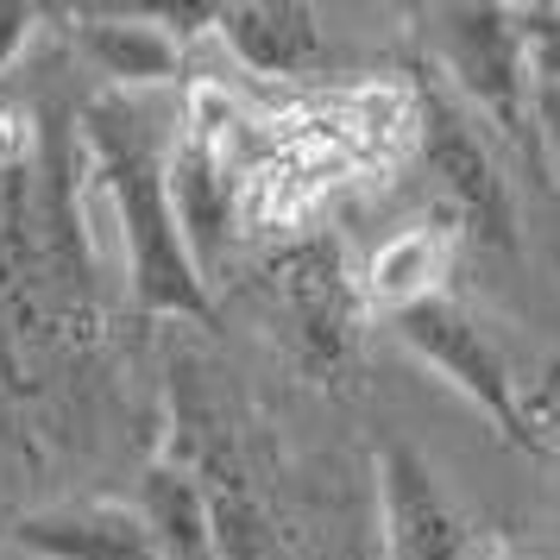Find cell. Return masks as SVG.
<instances>
[{"label":"cell","instance_id":"3","mask_svg":"<svg viewBox=\"0 0 560 560\" xmlns=\"http://www.w3.org/2000/svg\"><path fill=\"white\" fill-rule=\"evenodd\" d=\"M390 334H397L429 372H441V378L454 384L472 409H485L510 441L535 447V429H529V416H523V404H516V384H510L504 353H498V340L472 322V308L466 303H454V296H429V303L390 315Z\"/></svg>","mask_w":560,"mask_h":560},{"label":"cell","instance_id":"12","mask_svg":"<svg viewBox=\"0 0 560 560\" xmlns=\"http://www.w3.org/2000/svg\"><path fill=\"white\" fill-rule=\"evenodd\" d=\"M139 516L152 529L158 555L164 560H214V541H208V498L202 479L189 466H152L145 472V498H139Z\"/></svg>","mask_w":560,"mask_h":560},{"label":"cell","instance_id":"11","mask_svg":"<svg viewBox=\"0 0 560 560\" xmlns=\"http://www.w3.org/2000/svg\"><path fill=\"white\" fill-rule=\"evenodd\" d=\"M77 45L107 82H120V89H132V95L171 89V82L183 77L177 32L145 20V13H82Z\"/></svg>","mask_w":560,"mask_h":560},{"label":"cell","instance_id":"10","mask_svg":"<svg viewBox=\"0 0 560 560\" xmlns=\"http://www.w3.org/2000/svg\"><path fill=\"white\" fill-rule=\"evenodd\" d=\"M214 38L253 77H308L322 63V20L290 0H246L214 13Z\"/></svg>","mask_w":560,"mask_h":560},{"label":"cell","instance_id":"7","mask_svg":"<svg viewBox=\"0 0 560 560\" xmlns=\"http://www.w3.org/2000/svg\"><path fill=\"white\" fill-rule=\"evenodd\" d=\"M189 447H196V479H202V498H208L214 560H296L278 516L246 485V466H240L228 434H208V422H189Z\"/></svg>","mask_w":560,"mask_h":560},{"label":"cell","instance_id":"8","mask_svg":"<svg viewBox=\"0 0 560 560\" xmlns=\"http://www.w3.org/2000/svg\"><path fill=\"white\" fill-rule=\"evenodd\" d=\"M13 541L32 560H164L139 504H107V498H77V504L32 510L13 529Z\"/></svg>","mask_w":560,"mask_h":560},{"label":"cell","instance_id":"9","mask_svg":"<svg viewBox=\"0 0 560 560\" xmlns=\"http://www.w3.org/2000/svg\"><path fill=\"white\" fill-rule=\"evenodd\" d=\"M454 253H459V228L434 221V214L404 221L397 233H384L378 246H372L359 290H365V303L378 308V315H404V308L429 303V296H447Z\"/></svg>","mask_w":560,"mask_h":560},{"label":"cell","instance_id":"16","mask_svg":"<svg viewBox=\"0 0 560 560\" xmlns=\"http://www.w3.org/2000/svg\"><path fill=\"white\" fill-rule=\"evenodd\" d=\"M555 454H560V397H555Z\"/></svg>","mask_w":560,"mask_h":560},{"label":"cell","instance_id":"13","mask_svg":"<svg viewBox=\"0 0 560 560\" xmlns=\"http://www.w3.org/2000/svg\"><path fill=\"white\" fill-rule=\"evenodd\" d=\"M516 32H523V51L541 89L560 82V7H516Z\"/></svg>","mask_w":560,"mask_h":560},{"label":"cell","instance_id":"4","mask_svg":"<svg viewBox=\"0 0 560 560\" xmlns=\"http://www.w3.org/2000/svg\"><path fill=\"white\" fill-rule=\"evenodd\" d=\"M416 145L429 158L459 228L491 240V246H516V202H510L504 164L454 95H416Z\"/></svg>","mask_w":560,"mask_h":560},{"label":"cell","instance_id":"2","mask_svg":"<svg viewBox=\"0 0 560 560\" xmlns=\"http://www.w3.org/2000/svg\"><path fill=\"white\" fill-rule=\"evenodd\" d=\"M441 70L454 77L459 107L498 127L516 152H535V70L516 32V7H441Z\"/></svg>","mask_w":560,"mask_h":560},{"label":"cell","instance_id":"6","mask_svg":"<svg viewBox=\"0 0 560 560\" xmlns=\"http://www.w3.org/2000/svg\"><path fill=\"white\" fill-rule=\"evenodd\" d=\"M164 177H171L177 233H183V246H189V258H196V271H202V283H208V271H221L228 253L246 240L240 202H233V171H228V158L214 152V145H202V139L177 120L171 158H164Z\"/></svg>","mask_w":560,"mask_h":560},{"label":"cell","instance_id":"5","mask_svg":"<svg viewBox=\"0 0 560 560\" xmlns=\"http://www.w3.org/2000/svg\"><path fill=\"white\" fill-rule=\"evenodd\" d=\"M378 516L384 560H472V523L441 485L422 447L397 434L378 441Z\"/></svg>","mask_w":560,"mask_h":560},{"label":"cell","instance_id":"14","mask_svg":"<svg viewBox=\"0 0 560 560\" xmlns=\"http://www.w3.org/2000/svg\"><path fill=\"white\" fill-rule=\"evenodd\" d=\"M32 145V120L20 102H0V164H13V158H26Z\"/></svg>","mask_w":560,"mask_h":560},{"label":"cell","instance_id":"1","mask_svg":"<svg viewBox=\"0 0 560 560\" xmlns=\"http://www.w3.org/2000/svg\"><path fill=\"white\" fill-rule=\"evenodd\" d=\"M171 132L158 127L145 95H107L82 114V171H95L107 189V202L120 214V240H127V283L132 296L158 315H189L202 322L208 283L196 271V258L177 233V208H171Z\"/></svg>","mask_w":560,"mask_h":560},{"label":"cell","instance_id":"15","mask_svg":"<svg viewBox=\"0 0 560 560\" xmlns=\"http://www.w3.org/2000/svg\"><path fill=\"white\" fill-rule=\"evenodd\" d=\"M26 32H32V7H0V70L26 45Z\"/></svg>","mask_w":560,"mask_h":560}]
</instances>
